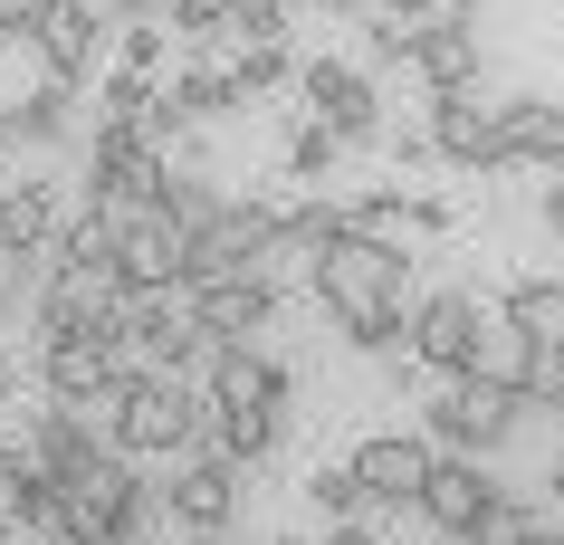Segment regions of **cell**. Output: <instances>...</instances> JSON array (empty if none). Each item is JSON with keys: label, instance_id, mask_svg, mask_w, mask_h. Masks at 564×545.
<instances>
[{"label": "cell", "instance_id": "1", "mask_svg": "<svg viewBox=\"0 0 564 545\" xmlns=\"http://www.w3.org/2000/svg\"><path fill=\"white\" fill-rule=\"evenodd\" d=\"M306 287H316V306H326L335 326H345V345L373 363H412V259H402V240H373V230H355V220H335L326 240L306 249Z\"/></svg>", "mask_w": 564, "mask_h": 545}, {"label": "cell", "instance_id": "2", "mask_svg": "<svg viewBox=\"0 0 564 545\" xmlns=\"http://www.w3.org/2000/svg\"><path fill=\"white\" fill-rule=\"evenodd\" d=\"M106 440L124 459H182L210 440V393L192 373H163V363H124V383L106 393Z\"/></svg>", "mask_w": 564, "mask_h": 545}, {"label": "cell", "instance_id": "3", "mask_svg": "<svg viewBox=\"0 0 564 545\" xmlns=\"http://www.w3.org/2000/svg\"><path fill=\"white\" fill-rule=\"evenodd\" d=\"M527 422H555V412L527 402V393H507V383H488V373H449L441 393H431V412H421L431 450H459V459H498Z\"/></svg>", "mask_w": 564, "mask_h": 545}, {"label": "cell", "instance_id": "4", "mask_svg": "<svg viewBox=\"0 0 564 545\" xmlns=\"http://www.w3.org/2000/svg\"><path fill=\"white\" fill-rule=\"evenodd\" d=\"M517 116H527L517 87L469 77V87L431 96V144H441V163H459V173H507V163H517Z\"/></svg>", "mask_w": 564, "mask_h": 545}, {"label": "cell", "instance_id": "5", "mask_svg": "<svg viewBox=\"0 0 564 545\" xmlns=\"http://www.w3.org/2000/svg\"><path fill=\"white\" fill-rule=\"evenodd\" d=\"M124 383V335L116 326H77V335H48L39 345V393L48 402H77L106 422V393Z\"/></svg>", "mask_w": 564, "mask_h": 545}, {"label": "cell", "instance_id": "6", "mask_svg": "<svg viewBox=\"0 0 564 545\" xmlns=\"http://www.w3.org/2000/svg\"><path fill=\"white\" fill-rule=\"evenodd\" d=\"M163 173H173V153L153 144L144 124H96V144H87V201H106V211H144V201H163Z\"/></svg>", "mask_w": 564, "mask_h": 545}, {"label": "cell", "instance_id": "7", "mask_svg": "<svg viewBox=\"0 0 564 545\" xmlns=\"http://www.w3.org/2000/svg\"><path fill=\"white\" fill-rule=\"evenodd\" d=\"M239 479H249V469H239L230 450H182V469L173 479H163V508H173V526L182 536H202V545H220L239 526Z\"/></svg>", "mask_w": 564, "mask_h": 545}, {"label": "cell", "instance_id": "8", "mask_svg": "<svg viewBox=\"0 0 564 545\" xmlns=\"http://www.w3.org/2000/svg\"><path fill=\"white\" fill-rule=\"evenodd\" d=\"M297 96H306V116L335 124L345 144H383V77H373L364 58H306Z\"/></svg>", "mask_w": 564, "mask_h": 545}, {"label": "cell", "instance_id": "9", "mask_svg": "<svg viewBox=\"0 0 564 545\" xmlns=\"http://www.w3.org/2000/svg\"><path fill=\"white\" fill-rule=\"evenodd\" d=\"M192 383L210 393V412H230V402H297V373L278 355H259V335H210Z\"/></svg>", "mask_w": 564, "mask_h": 545}, {"label": "cell", "instance_id": "10", "mask_svg": "<svg viewBox=\"0 0 564 545\" xmlns=\"http://www.w3.org/2000/svg\"><path fill=\"white\" fill-rule=\"evenodd\" d=\"M106 39H116V30H106V10H96V0H39V20L20 30V48H30L48 77H87Z\"/></svg>", "mask_w": 564, "mask_h": 545}, {"label": "cell", "instance_id": "11", "mask_svg": "<svg viewBox=\"0 0 564 545\" xmlns=\"http://www.w3.org/2000/svg\"><path fill=\"white\" fill-rule=\"evenodd\" d=\"M116 287H182V220L163 201L116 211Z\"/></svg>", "mask_w": 564, "mask_h": 545}, {"label": "cell", "instance_id": "12", "mask_svg": "<svg viewBox=\"0 0 564 545\" xmlns=\"http://www.w3.org/2000/svg\"><path fill=\"white\" fill-rule=\"evenodd\" d=\"M488 498H498V479H488V459H459V450H431V469H421V526H441L449 545L469 536L478 526V508H488Z\"/></svg>", "mask_w": 564, "mask_h": 545}, {"label": "cell", "instance_id": "13", "mask_svg": "<svg viewBox=\"0 0 564 545\" xmlns=\"http://www.w3.org/2000/svg\"><path fill=\"white\" fill-rule=\"evenodd\" d=\"M134 479H144V459H124V450H106L96 469L58 479V488H67V536H77V545H116V526H124V498H134Z\"/></svg>", "mask_w": 564, "mask_h": 545}, {"label": "cell", "instance_id": "14", "mask_svg": "<svg viewBox=\"0 0 564 545\" xmlns=\"http://www.w3.org/2000/svg\"><path fill=\"white\" fill-rule=\"evenodd\" d=\"M182 297H192V316L210 335H268L278 326V269H220L202 287H182Z\"/></svg>", "mask_w": 564, "mask_h": 545}, {"label": "cell", "instance_id": "15", "mask_svg": "<svg viewBox=\"0 0 564 545\" xmlns=\"http://www.w3.org/2000/svg\"><path fill=\"white\" fill-rule=\"evenodd\" d=\"M478 287H431V297L412 306V363L421 373H459L469 363V335H478Z\"/></svg>", "mask_w": 564, "mask_h": 545}, {"label": "cell", "instance_id": "16", "mask_svg": "<svg viewBox=\"0 0 564 545\" xmlns=\"http://www.w3.org/2000/svg\"><path fill=\"white\" fill-rule=\"evenodd\" d=\"M421 469H431V430H373V440H355V479H364L373 508H412Z\"/></svg>", "mask_w": 564, "mask_h": 545}, {"label": "cell", "instance_id": "17", "mask_svg": "<svg viewBox=\"0 0 564 545\" xmlns=\"http://www.w3.org/2000/svg\"><path fill=\"white\" fill-rule=\"evenodd\" d=\"M106 450H116V440H106V422H96V412H77V402H48V412L30 422V459L48 469V479H77V469H96Z\"/></svg>", "mask_w": 564, "mask_h": 545}, {"label": "cell", "instance_id": "18", "mask_svg": "<svg viewBox=\"0 0 564 545\" xmlns=\"http://www.w3.org/2000/svg\"><path fill=\"white\" fill-rule=\"evenodd\" d=\"M412 77L431 96L488 77V48H478V20H412Z\"/></svg>", "mask_w": 564, "mask_h": 545}, {"label": "cell", "instance_id": "19", "mask_svg": "<svg viewBox=\"0 0 564 545\" xmlns=\"http://www.w3.org/2000/svg\"><path fill=\"white\" fill-rule=\"evenodd\" d=\"M345 220L355 230H373V240H441L449 220V201H431V192H364V201H345Z\"/></svg>", "mask_w": 564, "mask_h": 545}, {"label": "cell", "instance_id": "20", "mask_svg": "<svg viewBox=\"0 0 564 545\" xmlns=\"http://www.w3.org/2000/svg\"><path fill=\"white\" fill-rule=\"evenodd\" d=\"M58 240V182H0V259H48Z\"/></svg>", "mask_w": 564, "mask_h": 545}, {"label": "cell", "instance_id": "21", "mask_svg": "<svg viewBox=\"0 0 564 545\" xmlns=\"http://www.w3.org/2000/svg\"><path fill=\"white\" fill-rule=\"evenodd\" d=\"M10 124H20V144L67 153V144H77V77H48V67H39V87L10 96Z\"/></svg>", "mask_w": 564, "mask_h": 545}, {"label": "cell", "instance_id": "22", "mask_svg": "<svg viewBox=\"0 0 564 545\" xmlns=\"http://www.w3.org/2000/svg\"><path fill=\"white\" fill-rule=\"evenodd\" d=\"M210 450H230L239 469L278 459L288 450V402H230V412H210Z\"/></svg>", "mask_w": 564, "mask_h": 545}, {"label": "cell", "instance_id": "23", "mask_svg": "<svg viewBox=\"0 0 564 545\" xmlns=\"http://www.w3.org/2000/svg\"><path fill=\"white\" fill-rule=\"evenodd\" d=\"M459 373H488V383H507V393H527V373H535V345L517 326H507L498 306H488V316H478V335H469V363H459Z\"/></svg>", "mask_w": 564, "mask_h": 545}, {"label": "cell", "instance_id": "24", "mask_svg": "<svg viewBox=\"0 0 564 545\" xmlns=\"http://www.w3.org/2000/svg\"><path fill=\"white\" fill-rule=\"evenodd\" d=\"M0 526H20V536H39V545H67V488L48 479V469H30V479L0 498Z\"/></svg>", "mask_w": 564, "mask_h": 545}, {"label": "cell", "instance_id": "25", "mask_svg": "<svg viewBox=\"0 0 564 545\" xmlns=\"http://www.w3.org/2000/svg\"><path fill=\"white\" fill-rule=\"evenodd\" d=\"M498 316L527 335V345H564V269L555 277H517V287L498 297Z\"/></svg>", "mask_w": 564, "mask_h": 545}, {"label": "cell", "instance_id": "26", "mask_svg": "<svg viewBox=\"0 0 564 545\" xmlns=\"http://www.w3.org/2000/svg\"><path fill=\"white\" fill-rule=\"evenodd\" d=\"M163 96H173V116H182V124H220V116H239V77H230L220 58H192Z\"/></svg>", "mask_w": 564, "mask_h": 545}, {"label": "cell", "instance_id": "27", "mask_svg": "<svg viewBox=\"0 0 564 545\" xmlns=\"http://www.w3.org/2000/svg\"><path fill=\"white\" fill-rule=\"evenodd\" d=\"M239 106H259V96H278V87H297V58H288V39H239Z\"/></svg>", "mask_w": 564, "mask_h": 545}, {"label": "cell", "instance_id": "28", "mask_svg": "<svg viewBox=\"0 0 564 545\" xmlns=\"http://www.w3.org/2000/svg\"><path fill=\"white\" fill-rule=\"evenodd\" d=\"M306 508L326 516V526H345V516L373 508V498H364V479H355V459H316V469H306Z\"/></svg>", "mask_w": 564, "mask_h": 545}, {"label": "cell", "instance_id": "29", "mask_svg": "<svg viewBox=\"0 0 564 545\" xmlns=\"http://www.w3.org/2000/svg\"><path fill=\"white\" fill-rule=\"evenodd\" d=\"M535 526H545V508H535V498H517V488H498V498L478 508V526H469L459 545H527Z\"/></svg>", "mask_w": 564, "mask_h": 545}, {"label": "cell", "instance_id": "30", "mask_svg": "<svg viewBox=\"0 0 564 545\" xmlns=\"http://www.w3.org/2000/svg\"><path fill=\"white\" fill-rule=\"evenodd\" d=\"M335 163H345V134H335V124H316V116H306L297 134H288V153H278V173H288V182H326Z\"/></svg>", "mask_w": 564, "mask_h": 545}, {"label": "cell", "instance_id": "31", "mask_svg": "<svg viewBox=\"0 0 564 545\" xmlns=\"http://www.w3.org/2000/svg\"><path fill=\"white\" fill-rule=\"evenodd\" d=\"M517 163H545V173L564 163V106L527 96V116H517ZM517 163H507V173H517Z\"/></svg>", "mask_w": 564, "mask_h": 545}, {"label": "cell", "instance_id": "32", "mask_svg": "<svg viewBox=\"0 0 564 545\" xmlns=\"http://www.w3.org/2000/svg\"><path fill=\"white\" fill-rule=\"evenodd\" d=\"M153 67H116V77H106V87H96V124H144L153 116Z\"/></svg>", "mask_w": 564, "mask_h": 545}, {"label": "cell", "instance_id": "33", "mask_svg": "<svg viewBox=\"0 0 564 545\" xmlns=\"http://www.w3.org/2000/svg\"><path fill=\"white\" fill-rule=\"evenodd\" d=\"M163 30L210 48V39H230V0H163Z\"/></svg>", "mask_w": 564, "mask_h": 545}, {"label": "cell", "instance_id": "34", "mask_svg": "<svg viewBox=\"0 0 564 545\" xmlns=\"http://www.w3.org/2000/svg\"><path fill=\"white\" fill-rule=\"evenodd\" d=\"M364 67H373V77H383V67H412V20H383V10H373V20H364Z\"/></svg>", "mask_w": 564, "mask_h": 545}, {"label": "cell", "instance_id": "35", "mask_svg": "<svg viewBox=\"0 0 564 545\" xmlns=\"http://www.w3.org/2000/svg\"><path fill=\"white\" fill-rule=\"evenodd\" d=\"M297 0H230V39H288Z\"/></svg>", "mask_w": 564, "mask_h": 545}, {"label": "cell", "instance_id": "36", "mask_svg": "<svg viewBox=\"0 0 564 545\" xmlns=\"http://www.w3.org/2000/svg\"><path fill=\"white\" fill-rule=\"evenodd\" d=\"M116 67H163V20H124L116 30Z\"/></svg>", "mask_w": 564, "mask_h": 545}, {"label": "cell", "instance_id": "37", "mask_svg": "<svg viewBox=\"0 0 564 545\" xmlns=\"http://www.w3.org/2000/svg\"><path fill=\"white\" fill-rule=\"evenodd\" d=\"M106 10V30H124V20H163V0H96Z\"/></svg>", "mask_w": 564, "mask_h": 545}, {"label": "cell", "instance_id": "38", "mask_svg": "<svg viewBox=\"0 0 564 545\" xmlns=\"http://www.w3.org/2000/svg\"><path fill=\"white\" fill-rule=\"evenodd\" d=\"M20 297H30V287H20V277L0 269V345H10V326H20Z\"/></svg>", "mask_w": 564, "mask_h": 545}, {"label": "cell", "instance_id": "39", "mask_svg": "<svg viewBox=\"0 0 564 545\" xmlns=\"http://www.w3.org/2000/svg\"><path fill=\"white\" fill-rule=\"evenodd\" d=\"M364 10H383V20H441V0H364Z\"/></svg>", "mask_w": 564, "mask_h": 545}, {"label": "cell", "instance_id": "40", "mask_svg": "<svg viewBox=\"0 0 564 545\" xmlns=\"http://www.w3.org/2000/svg\"><path fill=\"white\" fill-rule=\"evenodd\" d=\"M30 20H39V0H0V39H20Z\"/></svg>", "mask_w": 564, "mask_h": 545}, {"label": "cell", "instance_id": "41", "mask_svg": "<svg viewBox=\"0 0 564 545\" xmlns=\"http://www.w3.org/2000/svg\"><path fill=\"white\" fill-rule=\"evenodd\" d=\"M545 230L564 240V163H555V182H545Z\"/></svg>", "mask_w": 564, "mask_h": 545}, {"label": "cell", "instance_id": "42", "mask_svg": "<svg viewBox=\"0 0 564 545\" xmlns=\"http://www.w3.org/2000/svg\"><path fill=\"white\" fill-rule=\"evenodd\" d=\"M326 545H383V536H373L364 516H345V526H326Z\"/></svg>", "mask_w": 564, "mask_h": 545}, {"label": "cell", "instance_id": "43", "mask_svg": "<svg viewBox=\"0 0 564 545\" xmlns=\"http://www.w3.org/2000/svg\"><path fill=\"white\" fill-rule=\"evenodd\" d=\"M20 153V124H10V96H0V163Z\"/></svg>", "mask_w": 564, "mask_h": 545}, {"label": "cell", "instance_id": "44", "mask_svg": "<svg viewBox=\"0 0 564 545\" xmlns=\"http://www.w3.org/2000/svg\"><path fill=\"white\" fill-rule=\"evenodd\" d=\"M478 10H488V0H441V20H478Z\"/></svg>", "mask_w": 564, "mask_h": 545}, {"label": "cell", "instance_id": "45", "mask_svg": "<svg viewBox=\"0 0 564 545\" xmlns=\"http://www.w3.org/2000/svg\"><path fill=\"white\" fill-rule=\"evenodd\" d=\"M0 402H10V345H0Z\"/></svg>", "mask_w": 564, "mask_h": 545}, {"label": "cell", "instance_id": "46", "mask_svg": "<svg viewBox=\"0 0 564 545\" xmlns=\"http://www.w3.org/2000/svg\"><path fill=\"white\" fill-rule=\"evenodd\" d=\"M306 10H364V0H306Z\"/></svg>", "mask_w": 564, "mask_h": 545}, {"label": "cell", "instance_id": "47", "mask_svg": "<svg viewBox=\"0 0 564 545\" xmlns=\"http://www.w3.org/2000/svg\"><path fill=\"white\" fill-rule=\"evenodd\" d=\"M0 545H39V536H20V526H0Z\"/></svg>", "mask_w": 564, "mask_h": 545}, {"label": "cell", "instance_id": "48", "mask_svg": "<svg viewBox=\"0 0 564 545\" xmlns=\"http://www.w3.org/2000/svg\"><path fill=\"white\" fill-rule=\"evenodd\" d=\"M555 459H564V402H555Z\"/></svg>", "mask_w": 564, "mask_h": 545}, {"label": "cell", "instance_id": "49", "mask_svg": "<svg viewBox=\"0 0 564 545\" xmlns=\"http://www.w3.org/2000/svg\"><path fill=\"white\" fill-rule=\"evenodd\" d=\"M268 545H306V536H268Z\"/></svg>", "mask_w": 564, "mask_h": 545}, {"label": "cell", "instance_id": "50", "mask_svg": "<svg viewBox=\"0 0 564 545\" xmlns=\"http://www.w3.org/2000/svg\"><path fill=\"white\" fill-rule=\"evenodd\" d=\"M555 536H564V516H555Z\"/></svg>", "mask_w": 564, "mask_h": 545}, {"label": "cell", "instance_id": "51", "mask_svg": "<svg viewBox=\"0 0 564 545\" xmlns=\"http://www.w3.org/2000/svg\"><path fill=\"white\" fill-rule=\"evenodd\" d=\"M0 48H10V39H0Z\"/></svg>", "mask_w": 564, "mask_h": 545}, {"label": "cell", "instance_id": "52", "mask_svg": "<svg viewBox=\"0 0 564 545\" xmlns=\"http://www.w3.org/2000/svg\"><path fill=\"white\" fill-rule=\"evenodd\" d=\"M67 545H77V536H67Z\"/></svg>", "mask_w": 564, "mask_h": 545}]
</instances>
